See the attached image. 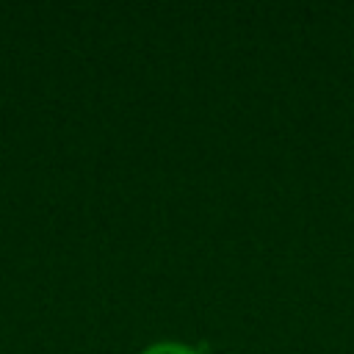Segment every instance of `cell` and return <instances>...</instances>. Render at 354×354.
<instances>
[{"label":"cell","mask_w":354,"mask_h":354,"mask_svg":"<svg viewBox=\"0 0 354 354\" xmlns=\"http://www.w3.org/2000/svg\"><path fill=\"white\" fill-rule=\"evenodd\" d=\"M138 354H199V351L183 340H155V343L144 346Z\"/></svg>","instance_id":"6da1fadb"}]
</instances>
